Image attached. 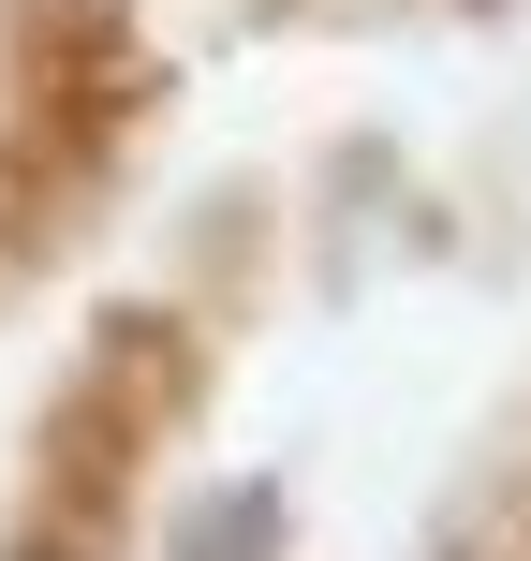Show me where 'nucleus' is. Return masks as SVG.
I'll return each mask as SVG.
<instances>
[{
    "instance_id": "1",
    "label": "nucleus",
    "mask_w": 531,
    "mask_h": 561,
    "mask_svg": "<svg viewBox=\"0 0 531 561\" xmlns=\"http://www.w3.org/2000/svg\"><path fill=\"white\" fill-rule=\"evenodd\" d=\"M252 547H280V488H207L177 517V561H252Z\"/></svg>"
}]
</instances>
